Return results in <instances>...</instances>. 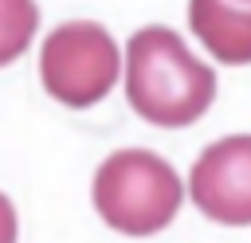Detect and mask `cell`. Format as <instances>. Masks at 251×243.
Returning a JSON list of instances; mask_svg holds the SVG:
<instances>
[{
	"mask_svg": "<svg viewBox=\"0 0 251 243\" xmlns=\"http://www.w3.org/2000/svg\"><path fill=\"white\" fill-rule=\"evenodd\" d=\"M126 98L165 129L192 125L216 98V71L204 67L176 31L141 27L126 43Z\"/></svg>",
	"mask_w": 251,
	"mask_h": 243,
	"instance_id": "1",
	"label": "cell"
},
{
	"mask_svg": "<svg viewBox=\"0 0 251 243\" xmlns=\"http://www.w3.org/2000/svg\"><path fill=\"white\" fill-rule=\"evenodd\" d=\"M94 208L122 235H157L180 212L176 169L149 149H118L94 172Z\"/></svg>",
	"mask_w": 251,
	"mask_h": 243,
	"instance_id": "2",
	"label": "cell"
},
{
	"mask_svg": "<svg viewBox=\"0 0 251 243\" xmlns=\"http://www.w3.org/2000/svg\"><path fill=\"white\" fill-rule=\"evenodd\" d=\"M39 78L55 102L71 110H86L102 102L118 82V43L102 24H90V20L59 24L43 39Z\"/></svg>",
	"mask_w": 251,
	"mask_h": 243,
	"instance_id": "3",
	"label": "cell"
},
{
	"mask_svg": "<svg viewBox=\"0 0 251 243\" xmlns=\"http://www.w3.org/2000/svg\"><path fill=\"white\" fill-rule=\"evenodd\" d=\"M188 196L208 219L227 227H247L251 223V133H231L212 141L188 172Z\"/></svg>",
	"mask_w": 251,
	"mask_h": 243,
	"instance_id": "4",
	"label": "cell"
},
{
	"mask_svg": "<svg viewBox=\"0 0 251 243\" xmlns=\"http://www.w3.org/2000/svg\"><path fill=\"white\" fill-rule=\"evenodd\" d=\"M188 27L227 67L251 63V4L235 0H188Z\"/></svg>",
	"mask_w": 251,
	"mask_h": 243,
	"instance_id": "5",
	"label": "cell"
},
{
	"mask_svg": "<svg viewBox=\"0 0 251 243\" xmlns=\"http://www.w3.org/2000/svg\"><path fill=\"white\" fill-rule=\"evenodd\" d=\"M39 27L35 0H0V67L20 59Z\"/></svg>",
	"mask_w": 251,
	"mask_h": 243,
	"instance_id": "6",
	"label": "cell"
},
{
	"mask_svg": "<svg viewBox=\"0 0 251 243\" xmlns=\"http://www.w3.org/2000/svg\"><path fill=\"white\" fill-rule=\"evenodd\" d=\"M16 235H20V223H16V208H12V200L0 192V243H16Z\"/></svg>",
	"mask_w": 251,
	"mask_h": 243,
	"instance_id": "7",
	"label": "cell"
},
{
	"mask_svg": "<svg viewBox=\"0 0 251 243\" xmlns=\"http://www.w3.org/2000/svg\"><path fill=\"white\" fill-rule=\"evenodd\" d=\"M247 4H251V0H247Z\"/></svg>",
	"mask_w": 251,
	"mask_h": 243,
	"instance_id": "8",
	"label": "cell"
}]
</instances>
